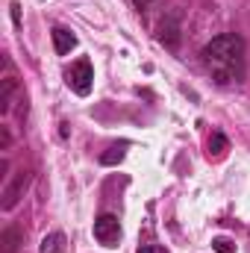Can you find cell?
<instances>
[{
  "label": "cell",
  "mask_w": 250,
  "mask_h": 253,
  "mask_svg": "<svg viewBox=\"0 0 250 253\" xmlns=\"http://www.w3.org/2000/svg\"><path fill=\"white\" fill-rule=\"evenodd\" d=\"M203 62L221 85L239 83L245 77V39L236 33H224L212 39L203 47Z\"/></svg>",
  "instance_id": "6da1fadb"
},
{
  "label": "cell",
  "mask_w": 250,
  "mask_h": 253,
  "mask_svg": "<svg viewBox=\"0 0 250 253\" xmlns=\"http://www.w3.org/2000/svg\"><path fill=\"white\" fill-rule=\"evenodd\" d=\"M94 239L103 245V248H118V242H121V221L115 218V215H100L97 221H94Z\"/></svg>",
  "instance_id": "7a4b0ae2"
},
{
  "label": "cell",
  "mask_w": 250,
  "mask_h": 253,
  "mask_svg": "<svg viewBox=\"0 0 250 253\" xmlns=\"http://www.w3.org/2000/svg\"><path fill=\"white\" fill-rule=\"evenodd\" d=\"M65 80H68V85H71L80 97H85V94L91 91V80H94L91 62H88V59H80L77 65H71V71L65 74Z\"/></svg>",
  "instance_id": "3957f363"
},
{
  "label": "cell",
  "mask_w": 250,
  "mask_h": 253,
  "mask_svg": "<svg viewBox=\"0 0 250 253\" xmlns=\"http://www.w3.org/2000/svg\"><path fill=\"white\" fill-rule=\"evenodd\" d=\"M159 42L168 47V50H177L180 47V12H168L165 21L159 24Z\"/></svg>",
  "instance_id": "277c9868"
},
{
  "label": "cell",
  "mask_w": 250,
  "mask_h": 253,
  "mask_svg": "<svg viewBox=\"0 0 250 253\" xmlns=\"http://www.w3.org/2000/svg\"><path fill=\"white\" fill-rule=\"evenodd\" d=\"M30 186V171H18L15 174V180L3 189V209L9 212V209H15V203L21 200V194H24V189Z\"/></svg>",
  "instance_id": "5b68a950"
},
{
  "label": "cell",
  "mask_w": 250,
  "mask_h": 253,
  "mask_svg": "<svg viewBox=\"0 0 250 253\" xmlns=\"http://www.w3.org/2000/svg\"><path fill=\"white\" fill-rule=\"evenodd\" d=\"M24 245V230L21 227H6L0 233V253H18V248Z\"/></svg>",
  "instance_id": "8992f818"
},
{
  "label": "cell",
  "mask_w": 250,
  "mask_h": 253,
  "mask_svg": "<svg viewBox=\"0 0 250 253\" xmlns=\"http://www.w3.org/2000/svg\"><path fill=\"white\" fill-rule=\"evenodd\" d=\"M74 44H77V39H74L65 27H56V30H53V47H56V53H59V56L71 53V50H74Z\"/></svg>",
  "instance_id": "52a82bcc"
},
{
  "label": "cell",
  "mask_w": 250,
  "mask_h": 253,
  "mask_svg": "<svg viewBox=\"0 0 250 253\" xmlns=\"http://www.w3.org/2000/svg\"><path fill=\"white\" fill-rule=\"evenodd\" d=\"M68 251V239L62 233H47L42 239V253H65Z\"/></svg>",
  "instance_id": "ba28073f"
},
{
  "label": "cell",
  "mask_w": 250,
  "mask_h": 253,
  "mask_svg": "<svg viewBox=\"0 0 250 253\" xmlns=\"http://www.w3.org/2000/svg\"><path fill=\"white\" fill-rule=\"evenodd\" d=\"M227 150H230V141H227V135L215 132V135L209 138V156H212V159H221Z\"/></svg>",
  "instance_id": "9c48e42d"
},
{
  "label": "cell",
  "mask_w": 250,
  "mask_h": 253,
  "mask_svg": "<svg viewBox=\"0 0 250 253\" xmlns=\"http://www.w3.org/2000/svg\"><path fill=\"white\" fill-rule=\"evenodd\" d=\"M12 91H15V80L6 77V80H3V91H0V112H9V106H12Z\"/></svg>",
  "instance_id": "30bf717a"
},
{
  "label": "cell",
  "mask_w": 250,
  "mask_h": 253,
  "mask_svg": "<svg viewBox=\"0 0 250 253\" xmlns=\"http://www.w3.org/2000/svg\"><path fill=\"white\" fill-rule=\"evenodd\" d=\"M124 159V147H109L106 153H100V165H118Z\"/></svg>",
  "instance_id": "8fae6325"
},
{
  "label": "cell",
  "mask_w": 250,
  "mask_h": 253,
  "mask_svg": "<svg viewBox=\"0 0 250 253\" xmlns=\"http://www.w3.org/2000/svg\"><path fill=\"white\" fill-rule=\"evenodd\" d=\"M212 248H215V253H236V245L230 239H215Z\"/></svg>",
  "instance_id": "7c38bea8"
},
{
  "label": "cell",
  "mask_w": 250,
  "mask_h": 253,
  "mask_svg": "<svg viewBox=\"0 0 250 253\" xmlns=\"http://www.w3.org/2000/svg\"><path fill=\"white\" fill-rule=\"evenodd\" d=\"M9 144H12V135L6 126H0V150H9Z\"/></svg>",
  "instance_id": "4fadbf2b"
},
{
  "label": "cell",
  "mask_w": 250,
  "mask_h": 253,
  "mask_svg": "<svg viewBox=\"0 0 250 253\" xmlns=\"http://www.w3.org/2000/svg\"><path fill=\"white\" fill-rule=\"evenodd\" d=\"M135 253H168V251H162V248H156V245H138Z\"/></svg>",
  "instance_id": "5bb4252c"
},
{
  "label": "cell",
  "mask_w": 250,
  "mask_h": 253,
  "mask_svg": "<svg viewBox=\"0 0 250 253\" xmlns=\"http://www.w3.org/2000/svg\"><path fill=\"white\" fill-rule=\"evenodd\" d=\"M9 9H12V21H15V27H21V6H18V3H12Z\"/></svg>",
  "instance_id": "9a60e30c"
},
{
  "label": "cell",
  "mask_w": 250,
  "mask_h": 253,
  "mask_svg": "<svg viewBox=\"0 0 250 253\" xmlns=\"http://www.w3.org/2000/svg\"><path fill=\"white\" fill-rule=\"evenodd\" d=\"M150 3H153V0H132V6H135V9H138V12H144V9H147V6H150Z\"/></svg>",
  "instance_id": "2e32d148"
}]
</instances>
